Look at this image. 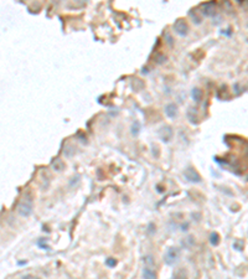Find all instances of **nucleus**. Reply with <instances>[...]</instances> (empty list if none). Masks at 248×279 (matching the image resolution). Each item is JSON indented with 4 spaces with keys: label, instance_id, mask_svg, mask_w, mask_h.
<instances>
[{
    "label": "nucleus",
    "instance_id": "nucleus-1",
    "mask_svg": "<svg viewBox=\"0 0 248 279\" xmlns=\"http://www.w3.org/2000/svg\"><path fill=\"white\" fill-rule=\"evenodd\" d=\"M18 212L24 217H29L32 213V200L30 197L24 199V201L18 206Z\"/></svg>",
    "mask_w": 248,
    "mask_h": 279
},
{
    "label": "nucleus",
    "instance_id": "nucleus-2",
    "mask_svg": "<svg viewBox=\"0 0 248 279\" xmlns=\"http://www.w3.org/2000/svg\"><path fill=\"white\" fill-rule=\"evenodd\" d=\"M180 258V249L179 248H169L165 253L164 260L168 265H173L175 264Z\"/></svg>",
    "mask_w": 248,
    "mask_h": 279
},
{
    "label": "nucleus",
    "instance_id": "nucleus-3",
    "mask_svg": "<svg viewBox=\"0 0 248 279\" xmlns=\"http://www.w3.org/2000/svg\"><path fill=\"white\" fill-rule=\"evenodd\" d=\"M173 27H174L175 32H176L178 35H180V36H185V35L189 32V25H187V23H186L184 19L176 20L175 24L173 25Z\"/></svg>",
    "mask_w": 248,
    "mask_h": 279
},
{
    "label": "nucleus",
    "instance_id": "nucleus-4",
    "mask_svg": "<svg viewBox=\"0 0 248 279\" xmlns=\"http://www.w3.org/2000/svg\"><path fill=\"white\" fill-rule=\"evenodd\" d=\"M184 176L186 177V180L191 181V182H200L201 181V176L200 174L194 169V167H189L184 171Z\"/></svg>",
    "mask_w": 248,
    "mask_h": 279
},
{
    "label": "nucleus",
    "instance_id": "nucleus-5",
    "mask_svg": "<svg viewBox=\"0 0 248 279\" xmlns=\"http://www.w3.org/2000/svg\"><path fill=\"white\" fill-rule=\"evenodd\" d=\"M159 135H160V138H161L164 142H169V140L171 139V137H173V130H171V128H170L169 125L162 127V128L160 129V132H159Z\"/></svg>",
    "mask_w": 248,
    "mask_h": 279
},
{
    "label": "nucleus",
    "instance_id": "nucleus-6",
    "mask_svg": "<svg viewBox=\"0 0 248 279\" xmlns=\"http://www.w3.org/2000/svg\"><path fill=\"white\" fill-rule=\"evenodd\" d=\"M201 13L205 16H212L215 14V4L213 3H205L201 5Z\"/></svg>",
    "mask_w": 248,
    "mask_h": 279
},
{
    "label": "nucleus",
    "instance_id": "nucleus-7",
    "mask_svg": "<svg viewBox=\"0 0 248 279\" xmlns=\"http://www.w3.org/2000/svg\"><path fill=\"white\" fill-rule=\"evenodd\" d=\"M165 114H166L169 118H175L178 116V106L174 103H170L165 107Z\"/></svg>",
    "mask_w": 248,
    "mask_h": 279
},
{
    "label": "nucleus",
    "instance_id": "nucleus-8",
    "mask_svg": "<svg viewBox=\"0 0 248 279\" xmlns=\"http://www.w3.org/2000/svg\"><path fill=\"white\" fill-rule=\"evenodd\" d=\"M173 279H187V272L184 268H180V269L174 272Z\"/></svg>",
    "mask_w": 248,
    "mask_h": 279
},
{
    "label": "nucleus",
    "instance_id": "nucleus-9",
    "mask_svg": "<svg viewBox=\"0 0 248 279\" xmlns=\"http://www.w3.org/2000/svg\"><path fill=\"white\" fill-rule=\"evenodd\" d=\"M191 96H192V99L195 102H201V99H202V91L200 88H194L192 92H191Z\"/></svg>",
    "mask_w": 248,
    "mask_h": 279
},
{
    "label": "nucleus",
    "instance_id": "nucleus-10",
    "mask_svg": "<svg viewBox=\"0 0 248 279\" xmlns=\"http://www.w3.org/2000/svg\"><path fill=\"white\" fill-rule=\"evenodd\" d=\"M143 277H144V279H156V274H155V272L153 270V269H150V268H144V270H143Z\"/></svg>",
    "mask_w": 248,
    "mask_h": 279
},
{
    "label": "nucleus",
    "instance_id": "nucleus-11",
    "mask_svg": "<svg viewBox=\"0 0 248 279\" xmlns=\"http://www.w3.org/2000/svg\"><path fill=\"white\" fill-rule=\"evenodd\" d=\"M52 166H53V169L56 170V171H61L62 169H63V163L60 160V159H56L55 161H53V164H52Z\"/></svg>",
    "mask_w": 248,
    "mask_h": 279
},
{
    "label": "nucleus",
    "instance_id": "nucleus-12",
    "mask_svg": "<svg viewBox=\"0 0 248 279\" xmlns=\"http://www.w3.org/2000/svg\"><path fill=\"white\" fill-rule=\"evenodd\" d=\"M210 238H211V243H212L213 246H217V244L220 243V236H218L217 233H212Z\"/></svg>",
    "mask_w": 248,
    "mask_h": 279
},
{
    "label": "nucleus",
    "instance_id": "nucleus-13",
    "mask_svg": "<svg viewBox=\"0 0 248 279\" xmlns=\"http://www.w3.org/2000/svg\"><path fill=\"white\" fill-rule=\"evenodd\" d=\"M151 259H153V257H151V256H148V257L144 258V262H145L146 264H154V260H151Z\"/></svg>",
    "mask_w": 248,
    "mask_h": 279
},
{
    "label": "nucleus",
    "instance_id": "nucleus-14",
    "mask_svg": "<svg viewBox=\"0 0 248 279\" xmlns=\"http://www.w3.org/2000/svg\"><path fill=\"white\" fill-rule=\"evenodd\" d=\"M107 264H108V265H111V267H113V265H116V264H117V262H116L113 258H108V259H107Z\"/></svg>",
    "mask_w": 248,
    "mask_h": 279
},
{
    "label": "nucleus",
    "instance_id": "nucleus-15",
    "mask_svg": "<svg viewBox=\"0 0 248 279\" xmlns=\"http://www.w3.org/2000/svg\"><path fill=\"white\" fill-rule=\"evenodd\" d=\"M23 279H34V277H31V275H25V277H23Z\"/></svg>",
    "mask_w": 248,
    "mask_h": 279
},
{
    "label": "nucleus",
    "instance_id": "nucleus-16",
    "mask_svg": "<svg viewBox=\"0 0 248 279\" xmlns=\"http://www.w3.org/2000/svg\"><path fill=\"white\" fill-rule=\"evenodd\" d=\"M34 279H39V278H34Z\"/></svg>",
    "mask_w": 248,
    "mask_h": 279
}]
</instances>
